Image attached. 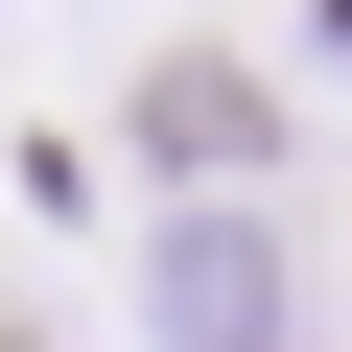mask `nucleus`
I'll return each instance as SVG.
<instances>
[{"label": "nucleus", "mask_w": 352, "mask_h": 352, "mask_svg": "<svg viewBox=\"0 0 352 352\" xmlns=\"http://www.w3.org/2000/svg\"><path fill=\"white\" fill-rule=\"evenodd\" d=\"M0 352H24V329H0Z\"/></svg>", "instance_id": "7ed1b4c3"}, {"label": "nucleus", "mask_w": 352, "mask_h": 352, "mask_svg": "<svg viewBox=\"0 0 352 352\" xmlns=\"http://www.w3.org/2000/svg\"><path fill=\"white\" fill-rule=\"evenodd\" d=\"M141 329H164V352H305L282 235H258V212H188V235H164V282H141Z\"/></svg>", "instance_id": "f257e3e1"}, {"label": "nucleus", "mask_w": 352, "mask_h": 352, "mask_svg": "<svg viewBox=\"0 0 352 352\" xmlns=\"http://www.w3.org/2000/svg\"><path fill=\"white\" fill-rule=\"evenodd\" d=\"M141 141L212 188V164H258V94H235V71H164V94H141Z\"/></svg>", "instance_id": "f03ea898"}]
</instances>
